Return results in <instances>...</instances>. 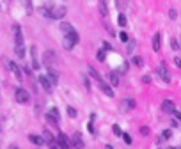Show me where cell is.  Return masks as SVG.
<instances>
[{
  "label": "cell",
  "instance_id": "cell-32",
  "mask_svg": "<svg viewBox=\"0 0 181 149\" xmlns=\"http://www.w3.org/2000/svg\"><path fill=\"white\" fill-rule=\"evenodd\" d=\"M68 115H69V117H77V110H75L73 107H68Z\"/></svg>",
  "mask_w": 181,
  "mask_h": 149
},
{
  "label": "cell",
  "instance_id": "cell-17",
  "mask_svg": "<svg viewBox=\"0 0 181 149\" xmlns=\"http://www.w3.org/2000/svg\"><path fill=\"white\" fill-rule=\"evenodd\" d=\"M60 30H62L64 34H69V32H75L73 25H71V23H68V21H62V23H60Z\"/></svg>",
  "mask_w": 181,
  "mask_h": 149
},
{
  "label": "cell",
  "instance_id": "cell-10",
  "mask_svg": "<svg viewBox=\"0 0 181 149\" xmlns=\"http://www.w3.org/2000/svg\"><path fill=\"white\" fill-rule=\"evenodd\" d=\"M161 110L165 112V114H174L176 107H174V103H172L170 99H163V101H161Z\"/></svg>",
  "mask_w": 181,
  "mask_h": 149
},
{
  "label": "cell",
  "instance_id": "cell-23",
  "mask_svg": "<svg viewBox=\"0 0 181 149\" xmlns=\"http://www.w3.org/2000/svg\"><path fill=\"white\" fill-rule=\"evenodd\" d=\"M43 138H44L46 144H53V137H52L50 131H44V133H43Z\"/></svg>",
  "mask_w": 181,
  "mask_h": 149
},
{
  "label": "cell",
  "instance_id": "cell-44",
  "mask_svg": "<svg viewBox=\"0 0 181 149\" xmlns=\"http://www.w3.org/2000/svg\"><path fill=\"white\" fill-rule=\"evenodd\" d=\"M9 149H20L18 146H9Z\"/></svg>",
  "mask_w": 181,
  "mask_h": 149
},
{
  "label": "cell",
  "instance_id": "cell-28",
  "mask_svg": "<svg viewBox=\"0 0 181 149\" xmlns=\"http://www.w3.org/2000/svg\"><path fill=\"white\" fill-rule=\"evenodd\" d=\"M117 37H119L122 43H128V41H130V37H128V34H126V32H119V36H117Z\"/></svg>",
  "mask_w": 181,
  "mask_h": 149
},
{
  "label": "cell",
  "instance_id": "cell-40",
  "mask_svg": "<svg viewBox=\"0 0 181 149\" xmlns=\"http://www.w3.org/2000/svg\"><path fill=\"white\" fill-rule=\"evenodd\" d=\"M142 82H144V84H151V76H149V74H144V76H142Z\"/></svg>",
  "mask_w": 181,
  "mask_h": 149
},
{
  "label": "cell",
  "instance_id": "cell-19",
  "mask_svg": "<svg viewBox=\"0 0 181 149\" xmlns=\"http://www.w3.org/2000/svg\"><path fill=\"white\" fill-rule=\"evenodd\" d=\"M119 80H121V74L117 71H112L110 73V84L112 85H119Z\"/></svg>",
  "mask_w": 181,
  "mask_h": 149
},
{
  "label": "cell",
  "instance_id": "cell-9",
  "mask_svg": "<svg viewBox=\"0 0 181 149\" xmlns=\"http://www.w3.org/2000/svg\"><path fill=\"white\" fill-rule=\"evenodd\" d=\"M5 64H7V68H9V69H11L13 73H14V74H16V76H18V80H21V76H23V73H21L20 66H18V64H16L14 60H7Z\"/></svg>",
  "mask_w": 181,
  "mask_h": 149
},
{
  "label": "cell",
  "instance_id": "cell-38",
  "mask_svg": "<svg viewBox=\"0 0 181 149\" xmlns=\"http://www.w3.org/2000/svg\"><path fill=\"white\" fill-rule=\"evenodd\" d=\"M82 78H83V84H85V87H87V89H89V91H91V82H89V78H87V76H85V74H83V76H82Z\"/></svg>",
  "mask_w": 181,
  "mask_h": 149
},
{
  "label": "cell",
  "instance_id": "cell-36",
  "mask_svg": "<svg viewBox=\"0 0 181 149\" xmlns=\"http://www.w3.org/2000/svg\"><path fill=\"white\" fill-rule=\"evenodd\" d=\"M140 133L144 137H147V135H149V128H147V126H140Z\"/></svg>",
  "mask_w": 181,
  "mask_h": 149
},
{
  "label": "cell",
  "instance_id": "cell-18",
  "mask_svg": "<svg viewBox=\"0 0 181 149\" xmlns=\"http://www.w3.org/2000/svg\"><path fill=\"white\" fill-rule=\"evenodd\" d=\"M121 107H122V110H131L133 107H135V101L133 99H122V103H121Z\"/></svg>",
  "mask_w": 181,
  "mask_h": 149
},
{
  "label": "cell",
  "instance_id": "cell-37",
  "mask_svg": "<svg viewBox=\"0 0 181 149\" xmlns=\"http://www.w3.org/2000/svg\"><path fill=\"white\" fill-rule=\"evenodd\" d=\"M170 46H172L174 50H178V48H179V43H178L176 39H170Z\"/></svg>",
  "mask_w": 181,
  "mask_h": 149
},
{
  "label": "cell",
  "instance_id": "cell-21",
  "mask_svg": "<svg viewBox=\"0 0 181 149\" xmlns=\"http://www.w3.org/2000/svg\"><path fill=\"white\" fill-rule=\"evenodd\" d=\"M131 64H133V66H137V68H140V66H144V59H142L140 55H133Z\"/></svg>",
  "mask_w": 181,
  "mask_h": 149
},
{
  "label": "cell",
  "instance_id": "cell-15",
  "mask_svg": "<svg viewBox=\"0 0 181 149\" xmlns=\"http://www.w3.org/2000/svg\"><path fill=\"white\" fill-rule=\"evenodd\" d=\"M87 73H89V76H92V78H94V80H96L98 84H100V82H103V78H101V74L98 73V71H96L94 68H91V66H89V69H87Z\"/></svg>",
  "mask_w": 181,
  "mask_h": 149
},
{
  "label": "cell",
  "instance_id": "cell-34",
  "mask_svg": "<svg viewBox=\"0 0 181 149\" xmlns=\"http://www.w3.org/2000/svg\"><path fill=\"white\" fill-rule=\"evenodd\" d=\"M133 48H135V41H128V50H126V52H128V53H131V52H133Z\"/></svg>",
  "mask_w": 181,
  "mask_h": 149
},
{
  "label": "cell",
  "instance_id": "cell-33",
  "mask_svg": "<svg viewBox=\"0 0 181 149\" xmlns=\"http://www.w3.org/2000/svg\"><path fill=\"white\" fill-rule=\"evenodd\" d=\"M103 50H105V52H110V50H112V44H110L108 41H103Z\"/></svg>",
  "mask_w": 181,
  "mask_h": 149
},
{
  "label": "cell",
  "instance_id": "cell-24",
  "mask_svg": "<svg viewBox=\"0 0 181 149\" xmlns=\"http://www.w3.org/2000/svg\"><path fill=\"white\" fill-rule=\"evenodd\" d=\"M14 53L20 57V59H23V57H25V46H16V48H14Z\"/></svg>",
  "mask_w": 181,
  "mask_h": 149
},
{
  "label": "cell",
  "instance_id": "cell-16",
  "mask_svg": "<svg viewBox=\"0 0 181 149\" xmlns=\"http://www.w3.org/2000/svg\"><path fill=\"white\" fill-rule=\"evenodd\" d=\"M29 140H30L32 144H36V146H43V144H44V138L39 137V135H29Z\"/></svg>",
  "mask_w": 181,
  "mask_h": 149
},
{
  "label": "cell",
  "instance_id": "cell-30",
  "mask_svg": "<svg viewBox=\"0 0 181 149\" xmlns=\"http://www.w3.org/2000/svg\"><path fill=\"white\" fill-rule=\"evenodd\" d=\"M96 59H98L100 62H103V60H105V50H98V53H96Z\"/></svg>",
  "mask_w": 181,
  "mask_h": 149
},
{
  "label": "cell",
  "instance_id": "cell-3",
  "mask_svg": "<svg viewBox=\"0 0 181 149\" xmlns=\"http://www.w3.org/2000/svg\"><path fill=\"white\" fill-rule=\"evenodd\" d=\"M14 99H16L18 103H21V105H25V103H29V99H30V94L27 93L25 89H16Z\"/></svg>",
  "mask_w": 181,
  "mask_h": 149
},
{
  "label": "cell",
  "instance_id": "cell-29",
  "mask_svg": "<svg viewBox=\"0 0 181 149\" xmlns=\"http://www.w3.org/2000/svg\"><path fill=\"white\" fill-rule=\"evenodd\" d=\"M87 130H89L91 135H94V133H96V130H94V123H92V121H89V123H87Z\"/></svg>",
  "mask_w": 181,
  "mask_h": 149
},
{
  "label": "cell",
  "instance_id": "cell-8",
  "mask_svg": "<svg viewBox=\"0 0 181 149\" xmlns=\"http://www.w3.org/2000/svg\"><path fill=\"white\" fill-rule=\"evenodd\" d=\"M38 80H39V84H41V87L46 91V93H52V82L48 80V76H44V74H41V76H38Z\"/></svg>",
  "mask_w": 181,
  "mask_h": 149
},
{
  "label": "cell",
  "instance_id": "cell-11",
  "mask_svg": "<svg viewBox=\"0 0 181 149\" xmlns=\"http://www.w3.org/2000/svg\"><path fill=\"white\" fill-rule=\"evenodd\" d=\"M13 30H14V41H16V46H23V36H21V30L18 25H14L13 27Z\"/></svg>",
  "mask_w": 181,
  "mask_h": 149
},
{
  "label": "cell",
  "instance_id": "cell-31",
  "mask_svg": "<svg viewBox=\"0 0 181 149\" xmlns=\"http://www.w3.org/2000/svg\"><path fill=\"white\" fill-rule=\"evenodd\" d=\"M126 71H128V62H122V66H121V69L117 71V73H119V74H124Z\"/></svg>",
  "mask_w": 181,
  "mask_h": 149
},
{
  "label": "cell",
  "instance_id": "cell-39",
  "mask_svg": "<svg viewBox=\"0 0 181 149\" xmlns=\"http://www.w3.org/2000/svg\"><path fill=\"white\" fill-rule=\"evenodd\" d=\"M169 16H170V20H176V16H178L176 9H170V11H169Z\"/></svg>",
  "mask_w": 181,
  "mask_h": 149
},
{
  "label": "cell",
  "instance_id": "cell-12",
  "mask_svg": "<svg viewBox=\"0 0 181 149\" xmlns=\"http://www.w3.org/2000/svg\"><path fill=\"white\" fill-rule=\"evenodd\" d=\"M153 50H155V52H160L161 50V34L160 32H156V34L153 36Z\"/></svg>",
  "mask_w": 181,
  "mask_h": 149
},
{
  "label": "cell",
  "instance_id": "cell-43",
  "mask_svg": "<svg viewBox=\"0 0 181 149\" xmlns=\"http://www.w3.org/2000/svg\"><path fill=\"white\" fill-rule=\"evenodd\" d=\"M174 115H176V119H178V121H181V112L174 110Z\"/></svg>",
  "mask_w": 181,
  "mask_h": 149
},
{
  "label": "cell",
  "instance_id": "cell-1",
  "mask_svg": "<svg viewBox=\"0 0 181 149\" xmlns=\"http://www.w3.org/2000/svg\"><path fill=\"white\" fill-rule=\"evenodd\" d=\"M78 41H80V36H78V32L75 30V32H69V34H64V36H62V46H64L66 50H73Z\"/></svg>",
  "mask_w": 181,
  "mask_h": 149
},
{
  "label": "cell",
  "instance_id": "cell-2",
  "mask_svg": "<svg viewBox=\"0 0 181 149\" xmlns=\"http://www.w3.org/2000/svg\"><path fill=\"white\" fill-rule=\"evenodd\" d=\"M156 73H158V76H160L165 84H170V80H172V78H170V73L167 71V68H165V64H163V62H161V64H158Z\"/></svg>",
  "mask_w": 181,
  "mask_h": 149
},
{
  "label": "cell",
  "instance_id": "cell-48",
  "mask_svg": "<svg viewBox=\"0 0 181 149\" xmlns=\"http://www.w3.org/2000/svg\"><path fill=\"white\" fill-rule=\"evenodd\" d=\"M179 48H181V44H179Z\"/></svg>",
  "mask_w": 181,
  "mask_h": 149
},
{
  "label": "cell",
  "instance_id": "cell-4",
  "mask_svg": "<svg viewBox=\"0 0 181 149\" xmlns=\"http://www.w3.org/2000/svg\"><path fill=\"white\" fill-rule=\"evenodd\" d=\"M46 119L50 121V123H53V124H57L60 121V114L59 110L55 108V107H52V108H48V112H46Z\"/></svg>",
  "mask_w": 181,
  "mask_h": 149
},
{
  "label": "cell",
  "instance_id": "cell-46",
  "mask_svg": "<svg viewBox=\"0 0 181 149\" xmlns=\"http://www.w3.org/2000/svg\"><path fill=\"white\" fill-rule=\"evenodd\" d=\"M50 149H59V147H57V146H52V147H50Z\"/></svg>",
  "mask_w": 181,
  "mask_h": 149
},
{
  "label": "cell",
  "instance_id": "cell-47",
  "mask_svg": "<svg viewBox=\"0 0 181 149\" xmlns=\"http://www.w3.org/2000/svg\"><path fill=\"white\" fill-rule=\"evenodd\" d=\"M169 149H176V147H169Z\"/></svg>",
  "mask_w": 181,
  "mask_h": 149
},
{
  "label": "cell",
  "instance_id": "cell-7",
  "mask_svg": "<svg viewBox=\"0 0 181 149\" xmlns=\"http://www.w3.org/2000/svg\"><path fill=\"white\" fill-rule=\"evenodd\" d=\"M71 146L75 149H83V140H82V135L77 131V133H73V138H71Z\"/></svg>",
  "mask_w": 181,
  "mask_h": 149
},
{
  "label": "cell",
  "instance_id": "cell-20",
  "mask_svg": "<svg viewBox=\"0 0 181 149\" xmlns=\"http://www.w3.org/2000/svg\"><path fill=\"white\" fill-rule=\"evenodd\" d=\"M30 53H32V68H34V69H39V62H38V59H36V48H34V46H32V48H30Z\"/></svg>",
  "mask_w": 181,
  "mask_h": 149
},
{
  "label": "cell",
  "instance_id": "cell-45",
  "mask_svg": "<svg viewBox=\"0 0 181 149\" xmlns=\"http://www.w3.org/2000/svg\"><path fill=\"white\" fill-rule=\"evenodd\" d=\"M105 149H114V147H112V146H110V144H108V146H107V147H105Z\"/></svg>",
  "mask_w": 181,
  "mask_h": 149
},
{
  "label": "cell",
  "instance_id": "cell-42",
  "mask_svg": "<svg viewBox=\"0 0 181 149\" xmlns=\"http://www.w3.org/2000/svg\"><path fill=\"white\" fill-rule=\"evenodd\" d=\"M174 64H176L178 68H181V59L179 57H174Z\"/></svg>",
  "mask_w": 181,
  "mask_h": 149
},
{
  "label": "cell",
  "instance_id": "cell-5",
  "mask_svg": "<svg viewBox=\"0 0 181 149\" xmlns=\"http://www.w3.org/2000/svg\"><path fill=\"white\" fill-rule=\"evenodd\" d=\"M64 16H66V7H64V5L53 7V11H52V14H50V18L52 20H62Z\"/></svg>",
  "mask_w": 181,
  "mask_h": 149
},
{
  "label": "cell",
  "instance_id": "cell-25",
  "mask_svg": "<svg viewBox=\"0 0 181 149\" xmlns=\"http://www.w3.org/2000/svg\"><path fill=\"white\" fill-rule=\"evenodd\" d=\"M112 131H114L116 137H122V130L119 128V124H114V126H112Z\"/></svg>",
  "mask_w": 181,
  "mask_h": 149
},
{
  "label": "cell",
  "instance_id": "cell-27",
  "mask_svg": "<svg viewBox=\"0 0 181 149\" xmlns=\"http://www.w3.org/2000/svg\"><path fill=\"white\" fill-rule=\"evenodd\" d=\"M170 137H172V131L170 130H165L163 133H161V138H163V140H169Z\"/></svg>",
  "mask_w": 181,
  "mask_h": 149
},
{
  "label": "cell",
  "instance_id": "cell-22",
  "mask_svg": "<svg viewBox=\"0 0 181 149\" xmlns=\"http://www.w3.org/2000/svg\"><path fill=\"white\" fill-rule=\"evenodd\" d=\"M98 5H100V13L105 16V18H107V16H108V7H107V2H100Z\"/></svg>",
  "mask_w": 181,
  "mask_h": 149
},
{
  "label": "cell",
  "instance_id": "cell-13",
  "mask_svg": "<svg viewBox=\"0 0 181 149\" xmlns=\"http://www.w3.org/2000/svg\"><path fill=\"white\" fill-rule=\"evenodd\" d=\"M100 89H101V93H105V96H108V98H114V91H112V87H110L108 84H105V82H100Z\"/></svg>",
  "mask_w": 181,
  "mask_h": 149
},
{
  "label": "cell",
  "instance_id": "cell-14",
  "mask_svg": "<svg viewBox=\"0 0 181 149\" xmlns=\"http://www.w3.org/2000/svg\"><path fill=\"white\" fill-rule=\"evenodd\" d=\"M48 80L52 82V85H57L59 84V73L55 69H48Z\"/></svg>",
  "mask_w": 181,
  "mask_h": 149
},
{
  "label": "cell",
  "instance_id": "cell-26",
  "mask_svg": "<svg viewBox=\"0 0 181 149\" xmlns=\"http://www.w3.org/2000/svg\"><path fill=\"white\" fill-rule=\"evenodd\" d=\"M117 23H119L121 27H124V25L128 23V21H126V16H124L122 13H119V16H117Z\"/></svg>",
  "mask_w": 181,
  "mask_h": 149
},
{
  "label": "cell",
  "instance_id": "cell-41",
  "mask_svg": "<svg viewBox=\"0 0 181 149\" xmlns=\"http://www.w3.org/2000/svg\"><path fill=\"white\" fill-rule=\"evenodd\" d=\"M116 5H117V9H124V5H126V2H116Z\"/></svg>",
  "mask_w": 181,
  "mask_h": 149
},
{
  "label": "cell",
  "instance_id": "cell-6",
  "mask_svg": "<svg viewBox=\"0 0 181 149\" xmlns=\"http://www.w3.org/2000/svg\"><path fill=\"white\" fill-rule=\"evenodd\" d=\"M57 147L59 149H71V142L68 140V137L64 133L57 135Z\"/></svg>",
  "mask_w": 181,
  "mask_h": 149
},
{
  "label": "cell",
  "instance_id": "cell-35",
  "mask_svg": "<svg viewBox=\"0 0 181 149\" xmlns=\"http://www.w3.org/2000/svg\"><path fill=\"white\" fill-rule=\"evenodd\" d=\"M122 140H124V142H126V144H128V146H130V144H131V137H130V135H128V133H122Z\"/></svg>",
  "mask_w": 181,
  "mask_h": 149
}]
</instances>
